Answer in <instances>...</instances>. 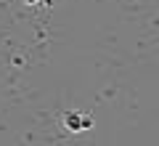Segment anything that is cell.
I'll list each match as a JSON object with an SVG mask.
<instances>
[{
  "mask_svg": "<svg viewBox=\"0 0 159 146\" xmlns=\"http://www.w3.org/2000/svg\"><path fill=\"white\" fill-rule=\"evenodd\" d=\"M88 128H93V117H85L82 114V130H88Z\"/></svg>",
  "mask_w": 159,
  "mask_h": 146,
  "instance_id": "cell-2",
  "label": "cell"
},
{
  "mask_svg": "<svg viewBox=\"0 0 159 146\" xmlns=\"http://www.w3.org/2000/svg\"><path fill=\"white\" fill-rule=\"evenodd\" d=\"M64 125H66L69 130H82V114L80 112H66V117H64Z\"/></svg>",
  "mask_w": 159,
  "mask_h": 146,
  "instance_id": "cell-1",
  "label": "cell"
},
{
  "mask_svg": "<svg viewBox=\"0 0 159 146\" xmlns=\"http://www.w3.org/2000/svg\"><path fill=\"white\" fill-rule=\"evenodd\" d=\"M27 6H37V3H51V0H24Z\"/></svg>",
  "mask_w": 159,
  "mask_h": 146,
  "instance_id": "cell-3",
  "label": "cell"
}]
</instances>
